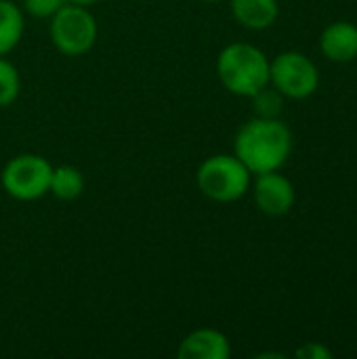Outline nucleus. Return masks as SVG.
I'll return each instance as SVG.
<instances>
[{
    "instance_id": "f257e3e1",
    "label": "nucleus",
    "mask_w": 357,
    "mask_h": 359,
    "mask_svg": "<svg viewBox=\"0 0 357 359\" xmlns=\"http://www.w3.org/2000/svg\"><path fill=\"white\" fill-rule=\"evenodd\" d=\"M292 151V133L280 118H252L234 139V154L252 172L280 170Z\"/></svg>"
},
{
    "instance_id": "f03ea898",
    "label": "nucleus",
    "mask_w": 357,
    "mask_h": 359,
    "mask_svg": "<svg viewBox=\"0 0 357 359\" xmlns=\"http://www.w3.org/2000/svg\"><path fill=\"white\" fill-rule=\"evenodd\" d=\"M217 76L231 95L250 99L269 84V59L255 44L231 42L217 57Z\"/></svg>"
},
{
    "instance_id": "7ed1b4c3",
    "label": "nucleus",
    "mask_w": 357,
    "mask_h": 359,
    "mask_svg": "<svg viewBox=\"0 0 357 359\" xmlns=\"http://www.w3.org/2000/svg\"><path fill=\"white\" fill-rule=\"evenodd\" d=\"M198 189L213 202H236L252 185V172L236 154H215L196 170Z\"/></svg>"
},
{
    "instance_id": "20e7f679",
    "label": "nucleus",
    "mask_w": 357,
    "mask_h": 359,
    "mask_svg": "<svg viewBox=\"0 0 357 359\" xmlns=\"http://www.w3.org/2000/svg\"><path fill=\"white\" fill-rule=\"evenodd\" d=\"M99 36L97 19L86 6L65 2L50 17V40L55 48L65 57L86 55Z\"/></svg>"
},
{
    "instance_id": "39448f33",
    "label": "nucleus",
    "mask_w": 357,
    "mask_h": 359,
    "mask_svg": "<svg viewBox=\"0 0 357 359\" xmlns=\"http://www.w3.org/2000/svg\"><path fill=\"white\" fill-rule=\"evenodd\" d=\"M53 166L38 154H19L11 158L0 175L4 191L19 202H34L48 194Z\"/></svg>"
},
{
    "instance_id": "423d86ee",
    "label": "nucleus",
    "mask_w": 357,
    "mask_h": 359,
    "mask_svg": "<svg viewBox=\"0 0 357 359\" xmlns=\"http://www.w3.org/2000/svg\"><path fill=\"white\" fill-rule=\"evenodd\" d=\"M269 84L286 99L303 101L318 90L320 72L307 55L299 50H286L269 61Z\"/></svg>"
},
{
    "instance_id": "0eeeda50",
    "label": "nucleus",
    "mask_w": 357,
    "mask_h": 359,
    "mask_svg": "<svg viewBox=\"0 0 357 359\" xmlns=\"http://www.w3.org/2000/svg\"><path fill=\"white\" fill-rule=\"evenodd\" d=\"M252 194H255V202H257L259 210L269 217L288 215L297 200L295 185L284 175H280V170L257 175Z\"/></svg>"
},
{
    "instance_id": "6e6552de",
    "label": "nucleus",
    "mask_w": 357,
    "mask_h": 359,
    "mask_svg": "<svg viewBox=\"0 0 357 359\" xmlns=\"http://www.w3.org/2000/svg\"><path fill=\"white\" fill-rule=\"evenodd\" d=\"M231 355L229 339L215 328H198L189 332L177 349L179 359H227Z\"/></svg>"
},
{
    "instance_id": "1a4fd4ad",
    "label": "nucleus",
    "mask_w": 357,
    "mask_h": 359,
    "mask_svg": "<svg viewBox=\"0 0 357 359\" xmlns=\"http://www.w3.org/2000/svg\"><path fill=\"white\" fill-rule=\"evenodd\" d=\"M320 50L335 63L357 59V25L351 21H335L320 36Z\"/></svg>"
},
{
    "instance_id": "9d476101",
    "label": "nucleus",
    "mask_w": 357,
    "mask_h": 359,
    "mask_svg": "<svg viewBox=\"0 0 357 359\" xmlns=\"http://www.w3.org/2000/svg\"><path fill=\"white\" fill-rule=\"evenodd\" d=\"M234 19L246 29H267L280 15L278 0H231Z\"/></svg>"
},
{
    "instance_id": "9b49d317",
    "label": "nucleus",
    "mask_w": 357,
    "mask_h": 359,
    "mask_svg": "<svg viewBox=\"0 0 357 359\" xmlns=\"http://www.w3.org/2000/svg\"><path fill=\"white\" fill-rule=\"evenodd\" d=\"M23 11L13 0H0V57H6L23 38Z\"/></svg>"
},
{
    "instance_id": "f8f14e48",
    "label": "nucleus",
    "mask_w": 357,
    "mask_h": 359,
    "mask_svg": "<svg viewBox=\"0 0 357 359\" xmlns=\"http://www.w3.org/2000/svg\"><path fill=\"white\" fill-rule=\"evenodd\" d=\"M84 185H86V181H84V175L80 168L61 164V166H55L50 172L48 194H53L61 202H72L82 196Z\"/></svg>"
},
{
    "instance_id": "ddd939ff",
    "label": "nucleus",
    "mask_w": 357,
    "mask_h": 359,
    "mask_svg": "<svg viewBox=\"0 0 357 359\" xmlns=\"http://www.w3.org/2000/svg\"><path fill=\"white\" fill-rule=\"evenodd\" d=\"M19 93H21L19 69L4 57H0V109L13 105Z\"/></svg>"
},
{
    "instance_id": "4468645a",
    "label": "nucleus",
    "mask_w": 357,
    "mask_h": 359,
    "mask_svg": "<svg viewBox=\"0 0 357 359\" xmlns=\"http://www.w3.org/2000/svg\"><path fill=\"white\" fill-rule=\"evenodd\" d=\"M250 99H252L255 114L259 118H280L286 97L278 88H274L271 84H267L257 95H252Z\"/></svg>"
},
{
    "instance_id": "2eb2a0df",
    "label": "nucleus",
    "mask_w": 357,
    "mask_h": 359,
    "mask_svg": "<svg viewBox=\"0 0 357 359\" xmlns=\"http://www.w3.org/2000/svg\"><path fill=\"white\" fill-rule=\"evenodd\" d=\"M67 0H23V11L38 19H50Z\"/></svg>"
},
{
    "instance_id": "dca6fc26",
    "label": "nucleus",
    "mask_w": 357,
    "mask_h": 359,
    "mask_svg": "<svg viewBox=\"0 0 357 359\" xmlns=\"http://www.w3.org/2000/svg\"><path fill=\"white\" fill-rule=\"evenodd\" d=\"M295 355L301 359H330L332 351L328 347H324L322 343H305L301 349H297Z\"/></svg>"
},
{
    "instance_id": "f3484780",
    "label": "nucleus",
    "mask_w": 357,
    "mask_h": 359,
    "mask_svg": "<svg viewBox=\"0 0 357 359\" xmlns=\"http://www.w3.org/2000/svg\"><path fill=\"white\" fill-rule=\"evenodd\" d=\"M67 2H72V4H80V6H90V4H95V2H99V0H67Z\"/></svg>"
},
{
    "instance_id": "a211bd4d",
    "label": "nucleus",
    "mask_w": 357,
    "mask_h": 359,
    "mask_svg": "<svg viewBox=\"0 0 357 359\" xmlns=\"http://www.w3.org/2000/svg\"><path fill=\"white\" fill-rule=\"evenodd\" d=\"M204 2H219V0H204Z\"/></svg>"
}]
</instances>
